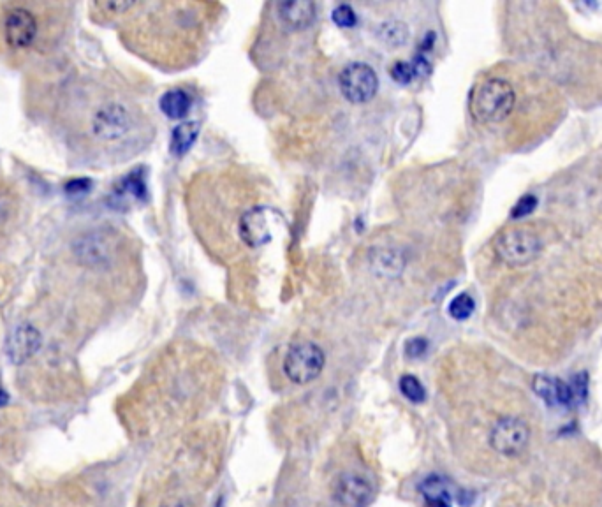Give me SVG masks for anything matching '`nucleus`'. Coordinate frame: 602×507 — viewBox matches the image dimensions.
<instances>
[{
	"label": "nucleus",
	"instance_id": "f257e3e1",
	"mask_svg": "<svg viewBox=\"0 0 602 507\" xmlns=\"http://www.w3.org/2000/svg\"><path fill=\"white\" fill-rule=\"evenodd\" d=\"M476 124L509 129L516 145L532 143L557 122L560 97L536 69H507L492 73L474 85L469 99Z\"/></svg>",
	"mask_w": 602,
	"mask_h": 507
},
{
	"label": "nucleus",
	"instance_id": "f03ea898",
	"mask_svg": "<svg viewBox=\"0 0 602 507\" xmlns=\"http://www.w3.org/2000/svg\"><path fill=\"white\" fill-rule=\"evenodd\" d=\"M59 4L6 2L0 6V52L22 59L46 52L62 32Z\"/></svg>",
	"mask_w": 602,
	"mask_h": 507
},
{
	"label": "nucleus",
	"instance_id": "7ed1b4c3",
	"mask_svg": "<svg viewBox=\"0 0 602 507\" xmlns=\"http://www.w3.org/2000/svg\"><path fill=\"white\" fill-rule=\"evenodd\" d=\"M69 127L74 138L99 148L117 147L134 131V113L117 99H103L83 111H69Z\"/></svg>",
	"mask_w": 602,
	"mask_h": 507
},
{
	"label": "nucleus",
	"instance_id": "20e7f679",
	"mask_svg": "<svg viewBox=\"0 0 602 507\" xmlns=\"http://www.w3.org/2000/svg\"><path fill=\"white\" fill-rule=\"evenodd\" d=\"M493 254L509 270H525L544 258L548 242L543 229L534 224H514L493 238Z\"/></svg>",
	"mask_w": 602,
	"mask_h": 507
},
{
	"label": "nucleus",
	"instance_id": "39448f33",
	"mask_svg": "<svg viewBox=\"0 0 602 507\" xmlns=\"http://www.w3.org/2000/svg\"><path fill=\"white\" fill-rule=\"evenodd\" d=\"M326 356L316 342L301 340L287 349L284 358V372L293 384L303 386L316 381L323 374Z\"/></svg>",
	"mask_w": 602,
	"mask_h": 507
},
{
	"label": "nucleus",
	"instance_id": "423d86ee",
	"mask_svg": "<svg viewBox=\"0 0 602 507\" xmlns=\"http://www.w3.org/2000/svg\"><path fill=\"white\" fill-rule=\"evenodd\" d=\"M74 256L83 268L104 270L110 268L117 256V238L108 229H94L78 238L73 245Z\"/></svg>",
	"mask_w": 602,
	"mask_h": 507
},
{
	"label": "nucleus",
	"instance_id": "0eeeda50",
	"mask_svg": "<svg viewBox=\"0 0 602 507\" xmlns=\"http://www.w3.org/2000/svg\"><path fill=\"white\" fill-rule=\"evenodd\" d=\"M338 85L342 96L346 97L349 103L365 104L372 101L377 94L379 78L374 67L363 62H353L344 67V71L338 76Z\"/></svg>",
	"mask_w": 602,
	"mask_h": 507
},
{
	"label": "nucleus",
	"instance_id": "6e6552de",
	"mask_svg": "<svg viewBox=\"0 0 602 507\" xmlns=\"http://www.w3.org/2000/svg\"><path fill=\"white\" fill-rule=\"evenodd\" d=\"M374 497L372 483L356 472H344L333 483V499L342 507H368Z\"/></svg>",
	"mask_w": 602,
	"mask_h": 507
},
{
	"label": "nucleus",
	"instance_id": "1a4fd4ad",
	"mask_svg": "<svg viewBox=\"0 0 602 507\" xmlns=\"http://www.w3.org/2000/svg\"><path fill=\"white\" fill-rule=\"evenodd\" d=\"M39 347H41V333L30 324H22L9 337L6 351H8L9 360L13 361L15 365H22L37 353Z\"/></svg>",
	"mask_w": 602,
	"mask_h": 507
},
{
	"label": "nucleus",
	"instance_id": "9d476101",
	"mask_svg": "<svg viewBox=\"0 0 602 507\" xmlns=\"http://www.w3.org/2000/svg\"><path fill=\"white\" fill-rule=\"evenodd\" d=\"M277 15L286 29L303 30L310 27L316 20L317 6L309 0L280 2L277 6Z\"/></svg>",
	"mask_w": 602,
	"mask_h": 507
},
{
	"label": "nucleus",
	"instance_id": "9b49d317",
	"mask_svg": "<svg viewBox=\"0 0 602 507\" xmlns=\"http://www.w3.org/2000/svg\"><path fill=\"white\" fill-rule=\"evenodd\" d=\"M20 215V199L9 182L0 177V243L6 242Z\"/></svg>",
	"mask_w": 602,
	"mask_h": 507
},
{
	"label": "nucleus",
	"instance_id": "f8f14e48",
	"mask_svg": "<svg viewBox=\"0 0 602 507\" xmlns=\"http://www.w3.org/2000/svg\"><path fill=\"white\" fill-rule=\"evenodd\" d=\"M238 231H240V238H242L243 243H247L249 247H259V245H263L272 238V233L268 229V222H266L265 212L259 210V208L249 210V212L242 215Z\"/></svg>",
	"mask_w": 602,
	"mask_h": 507
},
{
	"label": "nucleus",
	"instance_id": "ddd939ff",
	"mask_svg": "<svg viewBox=\"0 0 602 507\" xmlns=\"http://www.w3.org/2000/svg\"><path fill=\"white\" fill-rule=\"evenodd\" d=\"M404 268L405 259L398 250L386 247L375 250L372 256V270L382 279H397L398 275L404 272Z\"/></svg>",
	"mask_w": 602,
	"mask_h": 507
},
{
	"label": "nucleus",
	"instance_id": "4468645a",
	"mask_svg": "<svg viewBox=\"0 0 602 507\" xmlns=\"http://www.w3.org/2000/svg\"><path fill=\"white\" fill-rule=\"evenodd\" d=\"M192 99L189 92L184 89H171L161 97L159 108L162 113L173 120L187 117V113L191 111Z\"/></svg>",
	"mask_w": 602,
	"mask_h": 507
},
{
	"label": "nucleus",
	"instance_id": "2eb2a0df",
	"mask_svg": "<svg viewBox=\"0 0 602 507\" xmlns=\"http://www.w3.org/2000/svg\"><path fill=\"white\" fill-rule=\"evenodd\" d=\"M377 39L386 48H402L409 41V27L400 20H388L377 27Z\"/></svg>",
	"mask_w": 602,
	"mask_h": 507
},
{
	"label": "nucleus",
	"instance_id": "dca6fc26",
	"mask_svg": "<svg viewBox=\"0 0 602 507\" xmlns=\"http://www.w3.org/2000/svg\"><path fill=\"white\" fill-rule=\"evenodd\" d=\"M419 492L425 497L428 507H451V497H449L446 483L439 476H430L419 485Z\"/></svg>",
	"mask_w": 602,
	"mask_h": 507
},
{
	"label": "nucleus",
	"instance_id": "f3484780",
	"mask_svg": "<svg viewBox=\"0 0 602 507\" xmlns=\"http://www.w3.org/2000/svg\"><path fill=\"white\" fill-rule=\"evenodd\" d=\"M199 124L198 122H184V124L175 127V131L171 134V154L182 157L191 150L194 141L198 138Z\"/></svg>",
	"mask_w": 602,
	"mask_h": 507
},
{
	"label": "nucleus",
	"instance_id": "a211bd4d",
	"mask_svg": "<svg viewBox=\"0 0 602 507\" xmlns=\"http://www.w3.org/2000/svg\"><path fill=\"white\" fill-rule=\"evenodd\" d=\"M398 386H400L402 395H404L409 402H412V404H423V402H425V386L421 384L418 377H414V375H404V377L400 379Z\"/></svg>",
	"mask_w": 602,
	"mask_h": 507
},
{
	"label": "nucleus",
	"instance_id": "6ab92c4d",
	"mask_svg": "<svg viewBox=\"0 0 602 507\" xmlns=\"http://www.w3.org/2000/svg\"><path fill=\"white\" fill-rule=\"evenodd\" d=\"M474 309H476V302H474V298L470 294H458L449 303V316L456 319V321H465V319H469L474 314Z\"/></svg>",
	"mask_w": 602,
	"mask_h": 507
},
{
	"label": "nucleus",
	"instance_id": "aec40b11",
	"mask_svg": "<svg viewBox=\"0 0 602 507\" xmlns=\"http://www.w3.org/2000/svg\"><path fill=\"white\" fill-rule=\"evenodd\" d=\"M331 18L342 29H353V27H356V23H358V16H356L354 9L349 4H340V6L333 9Z\"/></svg>",
	"mask_w": 602,
	"mask_h": 507
},
{
	"label": "nucleus",
	"instance_id": "412c9836",
	"mask_svg": "<svg viewBox=\"0 0 602 507\" xmlns=\"http://www.w3.org/2000/svg\"><path fill=\"white\" fill-rule=\"evenodd\" d=\"M416 76H418V71L412 62H397L395 66L391 67V78L402 85H409Z\"/></svg>",
	"mask_w": 602,
	"mask_h": 507
},
{
	"label": "nucleus",
	"instance_id": "4be33fe9",
	"mask_svg": "<svg viewBox=\"0 0 602 507\" xmlns=\"http://www.w3.org/2000/svg\"><path fill=\"white\" fill-rule=\"evenodd\" d=\"M138 4L134 2H104V4H94V8L103 11L104 15H125L127 11L136 8Z\"/></svg>",
	"mask_w": 602,
	"mask_h": 507
},
{
	"label": "nucleus",
	"instance_id": "5701e85b",
	"mask_svg": "<svg viewBox=\"0 0 602 507\" xmlns=\"http://www.w3.org/2000/svg\"><path fill=\"white\" fill-rule=\"evenodd\" d=\"M426 351H428V342H426V338H411V340H407V344H405V354H407L409 358H414V360H418L421 356H425Z\"/></svg>",
	"mask_w": 602,
	"mask_h": 507
},
{
	"label": "nucleus",
	"instance_id": "b1692460",
	"mask_svg": "<svg viewBox=\"0 0 602 507\" xmlns=\"http://www.w3.org/2000/svg\"><path fill=\"white\" fill-rule=\"evenodd\" d=\"M536 203V196H525V198L520 199L518 205L513 210V217H525V215H529L536 208Z\"/></svg>",
	"mask_w": 602,
	"mask_h": 507
},
{
	"label": "nucleus",
	"instance_id": "393cba45",
	"mask_svg": "<svg viewBox=\"0 0 602 507\" xmlns=\"http://www.w3.org/2000/svg\"><path fill=\"white\" fill-rule=\"evenodd\" d=\"M161 507H191V504H189V502H187V500L177 499V500H169V502H166V504H164V506H161Z\"/></svg>",
	"mask_w": 602,
	"mask_h": 507
},
{
	"label": "nucleus",
	"instance_id": "a878e982",
	"mask_svg": "<svg viewBox=\"0 0 602 507\" xmlns=\"http://www.w3.org/2000/svg\"><path fill=\"white\" fill-rule=\"evenodd\" d=\"M6 402H8V397H6L4 391L0 390V405H4Z\"/></svg>",
	"mask_w": 602,
	"mask_h": 507
}]
</instances>
